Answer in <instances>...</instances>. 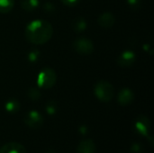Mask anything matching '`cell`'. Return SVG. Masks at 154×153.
<instances>
[{
  "label": "cell",
  "instance_id": "obj_1",
  "mask_svg": "<svg viewBox=\"0 0 154 153\" xmlns=\"http://www.w3.org/2000/svg\"><path fill=\"white\" fill-rule=\"evenodd\" d=\"M53 34L51 24L42 19L32 21L25 28V39L32 44L42 45L48 42Z\"/></svg>",
  "mask_w": 154,
  "mask_h": 153
},
{
  "label": "cell",
  "instance_id": "obj_2",
  "mask_svg": "<svg viewBox=\"0 0 154 153\" xmlns=\"http://www.w3.org/2000/svg\"><path fill=\"white\" fill-rule=\"evenodd\" d=\"M94 94L101 102H109L115 96L113 85L106 80H99L94 86Z\"/></svg>",
  "mask_w": 154,
  "mask_h": 153
},
{
  "label": "cell",
  "instance_id": "obj_3",
  "mask_svg": "<svg viewBox=\"0 0 154 153\" xmlns=\"http://www.w3.org/2000/svg\"><path fill=\"white\" fill-rule=\"evenodd\" d=\"M57 80V75L53 69L46 67L42 69L37 78V85L41 88L50 89L51 88Z\"/></svg>",
  "mask_w": 154,
  "mask_h": 153
},
{
  "label": "cell",
  "instance_id": "obj_4",
  "mask_svg": "<svg viewBox=\"0 0 154 153\" xmlns=\"http://www.w3.org/2000/svg\"><path fill=\"white\" fill-rule=\"evenodd\" d=\"M75 51L81 55H89L94 51V43L91 40L86 37H79L73 42Z\"/></svg>",
  "mask_w": 154,
  "mask_h": 153
},
{
  "label": "cell",
  "instance_id": "obj_5",
  "mask_svg": "<svg viewBox=\"0 0 154 153\" xmlns=\"http://www.w3.org/2000/svg\"><path fill=\"white\" fill-rule=\"evenodd\" d=\"M151 122L150 119L143 115H139L134 122V130L135 132L142 136L147 137L150 133Z\"/></svg>",
  "mask_w": 154,
  "mask_h": 153
},
{
  "label": "cell",
  "instance_id": "obj_6",
  "mask_svg": "<svg viewBox=\"0 0 154 153\" xmlns=\"http://www.w3.org/2000/svg\"><path fill=\"white\" fill-rule=\"evenodd\" d=\"M23 121L27 126H29L30 128H32V129H38V128L42 127L43 124L42 115L35 110L29 111L25 115Z\"/></svg>",
  "mask_w": 154,
  "mask_h": 153
},
{
  "label": "cell",
  "instance_id": "obj_7",
  "mask_svg": "<svg viewBox=\"0 0 154 153\" xmlns=\"http://www.w3.org/2000/svg\"><path fill=\"white\" fill-rule=\"evenodd\" d=\"M135 60H136V54L133 50H127L123 51L119 55L117 59V64L121 68H129L134 64Z\"/></svg>",
  "mask_w": 154,
  "mask_h": 153
},
{
  "label": "cell",
  "instance_id": "obj_8",
  "mask_svg": "<svg viewBox=\"0 0 154 153\" xmlns=\"http://www.w3.org/2000/svg\"><path fill=\"white\" fill-rule=\"evenodd\" d=\"M134 99V94L128 87L122 88L120 90V92L118 93V96H117V101L123 106H126L131 105L133 103Z\"/></svg>",
  "mask_w": 154,
  "mask_h": 153
},
{
  "label": "cell",
  "instance_id": "obj_9",
  "mask_svg": "<svg viewBox=\"0 0 154 153\" xmlns=\"http://www.w3.org/2000/svg\"><path fill=\"white\" fill-rule=\"evenodd\" d=\"M116 22V18L112 13L105 12L101 14L97 18V23L103 28H111Z\"/></svg>",
  "mask_w": 154,
  "mask_h": 153
},
{
  "label": "cell",
  "instance_id": "obj_10",
  "mask_svg": "<svg viewBox=\"0 0 154 153\" xmlns=\"http://www.w3.org/2000/svg\"><path fill=\"white\" fill-rule=\"evenodd\" d=\"M0 153H26V150L20 143L9 142L0 149Z\"/></svg>",
  "mask_w": 154,
  "mask_h": 153
},
{
  "label": "cell",
  "instance_id": "obj_11",
  "mask_svg": "<svg viewBox=\"0 0 154 153\" xmlns=\"http://www.w3.org/2000/svg\"><path fill=\"white\" fill-rule=\"evenodd\" d=\"M78 153H95L96 152V144L95 142L90 140H83L79 142L77 148Z\"/></svg>",
  "mask_w": 154,
  "mask_h": 153
},
{
  "label": "cell",
  "instance_id": "obj_12",
  "mask_svg": "<svg viewBox=\"0 0 154 153\" xmlns=\"http://www.w3.org/2000/svg\"><path fill=\"white\" fill-rule=\"evenodd\" d=\"M88 28V23L83 17H77L72 22V29L75 32L80 33Z\"/></svg>",
  "mask_w": 154,
  "mask_h": 153
},
{
  "label": "cell",
  "instance_id": "obj_13",
  "mask_svg": "<svg viewBox=\"0 0 154 153\" xmlns=\"http://www.w3.org/2000/svg\"><path fill=\"white\" fill-rule=\"evenodd\" d=\"M5 110L10 114H15L20 110V103L15 98H10L5 105Z\"/></svg>",
  "mask_w": 154,
  "mask_h": 153
},
{
  "label": "cell",
  "instance_id": "obj_14",
  "mask_svg": "<svg viewBox=\"0 0 154 153\" xmlns=\"http://www.w3.org/2000/svg\"><path fill=\"white\" fill-rule=\"evenodd\" d=\"M20 5L23 10L28 12H32L38 8L40 2L39 0H21Z\"/></svg>",
  "mask_w": 154,
  "mask_h": 153
},
{
  "label": "cell",
  "instance_id": "obj_15",
  "mask_svg": "<svg viewBox=\"0 0 154 153\" xmlns=\"http://www.w3.org/2000/svg\"><path fill=\"white\" fill-rule=\"evenodd\" d=\"M14 0H0V13L7 14L11 12L14 6Z\"/></svg>",
  "mask_w": 154,
  "mask_h": 153
},
{
  "label": "cell",
  "instance_id": "obj_16",
  "mask_svg": "<svg viewBox=\"0 0 154 153\" xmlns=\"http://www.w3.org/2000/svg\"><path fill=\"white\" fill-rule=\"evenodd\" d=\"M58 109H59L58 103L56 101H54V100H50L46 104L45 110H46V112H47V114L49 115H54L58 112Z\"/></svg>",
  "mask_w": 154,
  "mask_h": 153
},
{
  "label": "cell",
  "instance_id": "obj_17",
  "mask_svg": "<svg viewBox=\"0 0 154 153\" xmlns=\"http://www.w3.org/2000/svg\"><path fill=\"white\" fill-rule=\"evenodd\" d=\"M27 96L31 100L33 101H37L38 99L41 98V91L38 87H32L28 89L27 92Z\"/></svg>",
  "mask_w": 154,
  "mask_h": 153
},
{
  "label": "cell",
  "instance_id": "obj_18",
  "mask_svg": "<svg viewBox=\"0 0 154 153\" xmlns=\"http://www.w3.org/2000/svg\"><path fill=\"white\" fill-rule=\"evenodd\" d=\"M40 58V50L38 49H32L27 54V60L30 63L36 62Z\"/></svg>",
  "mask_w": 154,
  "mask_h": 153
},
{
  "label": "cell",
  "instance_id": "obj_19",
  "mask_svg": "<svg viewBox=\"0 0 154 153\" xmlns=\"http://www.w3.org/2000/svg\"><path fill=\"white\" fill-rule=\"evenodd\" d=\"M127 4L128 6L134 11H137L142 7V0H127Z\"/></svg>",
  "mask_w": 154,
  "mask_h": 153
},
{
  "label": "cell",
  "instance_id": "obj_20",
  "mask_svg": "<svg viewBox=\"0 0 154 153\" xmlns=\"http://www.w3.org/2000/svg\"><path fill=\"white\" fill-rule=\"evenodd\" d=\"M144 151V147L142 143L134 142L131 145L130 152L131 153H143Z\"/></svg>",
  "mask_w": 154,
  "mask_h": 153
},
{
  "label": "cell",
  "instance_id": "obj_21",
  "mask_svg": "<svg viewBox=\"0 0 154 153\" xmlns=\"http://www.w3.org/2000/svg\"><path fill=\"white\" fill-rule=\"evenodd\" d=\"M43 10L44 12L46 13H49V14H51V13H54L55 10H56V7L54 5V4H52L51 2H46L44 5H43Z\"/></svg>",
  "mask_w": 154,
  "mask_h": 153
},
{
  "label": "cell",
  "instance_id": "obj_22",
  "mask_svg": "<svg viewBox=\"0 0 154 153\" xmlns=\"http://www.w3.org/2000/svg\"><path fill=\"white\" fill-rule=\"evenodd\" d=\"M62 2L63 5H67V6H69V7H73L75 5H77L80 0H60Z\"/></svg>",
  "mask_w": 154,
  "mask_h": 153
},
{
  "label": "cell",
  "instance_id": "obj_23",
  "mask_svg": "<svg viewBox=\"0 0 154 153\" xmlns=\"http://www.w3.org/2000/svg\"><path fill=\"white\" fill-rule=\"evenodd\" d=\"M79 132L81 134L86 135V134L88 133V128L86 125H81V126L79 128Z\"/></svg>",
  "mask_w": 154,
  "mask_h": 153
},
{
  "label": "cell",
  "instance_id": "obj_24",
  "mask_svg": "<svg viewBox=\"0 0 154 153\" xmlns=\"http://www.w3.org/2000/svg\"><path fill=\"white\" fill-rule=\"evenodd\" d=\"M45 153H56V151H55V150L53 148H49Z\"/></svg>",
  "mask_w": 154,
  "mask_h": 153
},
{
  "label": "cell",
  "instance_id": "obj_25",
  "mask_svg": "<svg viewBox=\"0 0 154 153\" xmlns=\"http://www.w3.org/2000/svg\"><path fill=\"white\" fill-rule=\"evenodd\" d=\"M144 49L147 50V51H152L151 50H150V47H149V44H145L144 45Z\"/></svg>",
  "mask_w": 154,
  "mask_h": 153
}]
</instances>
